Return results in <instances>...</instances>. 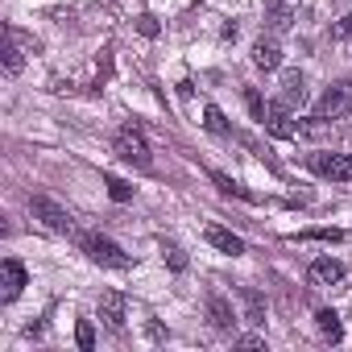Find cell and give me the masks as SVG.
<instances>
[{"label": "cell", "mask_w": 352, "mask_h": 352, "mask_svg": "<svg viewBox=\"0 0 352 352\" xmlns=\"http://www.w3.org/2000/svg\"><path fill=\"white\" fill-rule=\"evenodd\" d=\"M9 42H13V38H9ZM5 71H9V75H17V71H21V46H17V42L5 50Z\"/></svg>", "instance_id": "cb8c5ba5"}, {"label": "cell", "mask_w": 352, "mask_h": 352, "mask_svg": "<svg viewBox=\"0 0 352 352\" xmlns=\"http://www.w3.org/2000/svg\"><path fill=\"white\" fill-rule=\"evenodd\" d=\"M75 340H79V348H83V352H91V348H96V327H91V319H79Z\"/></svg>", "instance_id": "7402d4cb"}, {"label": "cell", "mask_w": 352, "mask_h": 352, "mask_svg": "<svg viewBox=\"0 0 352 352\" xmlns=\"http://www.w3.org/2000/svg\"><path fill=\"white\" fill-rule=\"evenodd\" d=\"M302 100H307V79H302V71H286L282 75V104H298L302 108Z\"/></svg>", "instance_id": "7c38bea8"}, {"label": "cell", "mask_w": 352, "mask_h": 352, "mask_svg": "<svg viewBox=\"0 0 352 352\" xmlns=\"http://www.w3.org/2000/svg\"><path fill=\"white\" fill-rule=\"evenodd\" d=\"M278 63H282L278 42H274V38H257V42H253V67H257V71H278Z\"/></svg>", "instance_id": "30bf717a"}, {"label": "cell", "mask_w": 352, "mask_h": 352, "mask_svg": "<svg viewBox=\"0 0 352 352\" xmlns=\"http://www.w3.org/2000/svg\"><path fill=\"white\" fill-rule=\"evenodd\" d=\"M9 38H13V42H17L21 50H30V54H38V50H42V42H38L34 34H25V30H17V25H9Z\"/></svg>", "instance_id": "ffe728a7"}, {"label": "cell", "mask_w": 352, "mask_h": 352, "mask_svg": "<svg viewBox=\"0 0 352 352\" xmlns=\"http://www.w3.org/2000/svg\"><path fill=\"white\" fill-rule=\"evenodd\" d=\"M261 124H265V133H270V137H278V141L298 137V124L290 120V112H286V104H282V100L265 108V120H261Z\"/></svg>", "instance_id": "8992f818"}, {"label": "cell", "mask_w": 352, "mask_h": 352, "mask_svg": "<svg viewBox=\"0 0 352 352\" xmlns=\"http://www.w3.org/2000/svg\"><path fill=\"white\" fill-rule=\"evenodd\" d=\"M298 241H344V232L340 228H307V232H298Z\"/></svg>", "instance_id": "44dd1931"}, {"label": "cell", "mask_w": 352, "mask_h": 352, "mask_svg": "<svg viewBox=\"0 0 352 352\" xmlns=\"http://www.w3.org/2000/svg\"><path fill=\"white\" fill-rule=\"evenodd\" d=\"M245 104H249V112H253V116H257V120H265V108H270V104H265V100H261V96H257V91H253V87H249V91H245Z\"/></svg>", "instance_id": "d4e9b609"}, {"label": "cell", "mask_w": 352, "mask_h": 352, "mask_svg": "<svg viewBox=\"0 0 352 352\" xmlns=\"http://www.w3.org/2000/svg\"><path fill=\"white\" fill-rule=\"evenodd\" d=\"M307 166L323 179H336V183H352V153H311Z\"/></svg>", "instance_id": "7a4b0ae2"}, {"label": "cell", "mask_w": 352, "mask_h": 352, "mask_svg": "<svg viewBox=\"0 0 352 352\" xmlns=\"http://www.w3.org/2000/svg\"><path fill=\"white\" fill-rule=\"evenodd\" d=\"M315 323H319V331H323V340H331V344H340V340H344V323H340V315H336L331 307H323V311H315Z\"/></svg>", "instance_id": "4fadbf2b"}, {"label": "cell", "mask_w": 352, "mask_h": 352, "mask_svg": "<svg viewBox=\"0 0 352 352\" xmlns=\"http://www.w3.org/2000/svg\"><path fill=\"white\" fill-rule=\"evenodd\" d=\"M307 282L311 286H336V282H344V265L336 257H319V261H311Z\"/></svg>", "instance_id": "ba28073f"}, {"label": "cell", "mask_w": 352, "mask_h": 352, "mask_svg": "<svg viewBox=\"0 0 352 352\" xmlns=\"http://www.w3.org/2000/svg\"><path fill=\"white\" fill-rule=\"evenodd\" d=\"M208 319H212L216 327H232V307H228V298L212 294V298H208Z\"/></svg>", "instance_id": "9a60e30c"}, {"label": "cell", "mask_w": 352, "mask_h": 352, "mask_svg": "<svg viewBox=\"0 0 352 352\" xmlns=\"http://www.w3.org/2000/svg\"><path fill=\"white\" fill-rule=\"evenodd\" d=\"M208 245H216L220 253H228V257H236V253H245V241L236 236V232H228V228H220V224H208Z\"/></svg>", "instance_id": "8fae6325"}, {"label": "cell", "mask_w": 352, "mask_h": 352, "mask_svg": "<svg viewBox=\"0 0 352 352\" xmlns=\"http://www.w3.org/2000/svg\"><path fill=\"white\" fill-rule=\"evenodd\" d=\"M30 212H34V216H38V220H42L50 232H67V236L75 232V220H71V212H67L63 204H54L50 195H34V199H30Z\"/></svg>", "instance_id": "6da1fadb"}, {"label": "cell", "mask_w": 352, "mask_h": 352, "mask_svg": "<svg viewBox=\"0 0 352 352\" xmlns=\"http://www.w3.org/2000/svg\"><path fill=\"white\" fill-rule=\"evenodd\" d=\"M344 112H352V79L327 87V91L319 96V104H315V116H323V120H336V116H344Z\"/></svg>", "instance_id": "5b68a950"}, {"label": "cell", "mask_w": 352, "mask_h": 352, "mask_svg": "<svg viewBox=\"0 0 352 352\" xmlns=\"http://www.w3.org/2000/svg\"><path fill=\"white\" fill-rule=\"evenodd\" d=\"M265 340L261 336H236V348H261Z\"/></svg>", "instance_id": "f1b7e54d"}, {"label": "cell", "mask_w": 352, "mask_h": 352, "mask_svg": "<svg viewBox=\"0 0 352 352\" xmlns=\"http://www.w3.org/2000/svg\"><path fill=\"white\" fill-rule=\"evenodd\" d=\"M241 302H245V319H249V323H265V302H261L257 290L241 286Z\"/></svg>", "instance_id": "5bb4252c"}, {"label": "cell", "mask_w": 352, "mask_h": 352, "mask_svg": "<svg viewBox=\"0 0 352 352\" xmlns=\"http://www.w3.org/2000/svg\"><path fill=\"white\" fill-rule=\"evenodd\" d=\"M124 311H129V302H124L120 290H104L100 294V319L108 327H124Z\"/></svg>", "instance_id": "9c48e42d"}, {"label": "cell", "mask_w": 352, "mask_h": 352, "mask_svg": "<svg viewBox=\"0 0 352 352\" xmlns=\"http://www.w3.org/2000/svg\"><path fill=\"white\" fill-rule=\"evenodd\" d=\"M25 290V265L21 261H0V298H5V302H13L17 294Z\"/></svg>", "instance_id": "52a82bcc"}, {"label": "cell", "mask_w": 352, "mask_h": 352, "mask_svg": "<svg viewBox=\"0 0 352 352\" xmlns=\"http://www.w3.org/2000/svg\"><path fill=\"white\" fill-rule=\"evenodd\" d=\"M270 30H274V34L290 30V9H286V5H270Z\"/></svg>", "instance_id": "d6986e66"}, {"label": "cell", "mask_w": 352, "mask_h": 352, "mask_svg": "<svg viewBox=\"0 0 352 352\" xmlns=\"http://www.w3.org/2000/svg\"><path fill=\"white\" fill-rule=\"evenodd\" d=\"M204 129H208V133H220V137L228 133V120H224V112H220L216 104H208V108H204Z\"/></svg>", "instance_id": "e0dca14e"}, {"label": "cell", "mask_w": 352, "mask_h": 352, "mask_svg": "<svg viewBox=\"0 0 352 352\" xmlns=\"http://www.w3.org/2000/svg\"><path fill=\"white\" fill-rule=\"evenodd\" d=\"M298 133H302V137H323V133H327V120H323V116H311V120L298 124Z\"/></svg>", "instance_id": "603a6c76"}, {"label": "cell", "mask_w": 352, "mask_h": 352, "mask_svg": "<svg viewBox=\"0 0 352 352\" xmlns=\"http://www.w3.org/2000/svg\"><path fill=\"white\" fill-rule=\"evenodd\" d=\"M208 174H212V183H216V187H220L224 195H241V199H253V191H245L241 183H232L228 174H220V170H208Z\"/></svg>", "instance_id": "2e32d148"}, {"label": "cell", "mask_w": 352, "mask_h": 352, "mask_svg": "<svg viewBox=\"0 0 352 352\" xmlns=\"http://www.w3.org/2000/svg\"><path fill=\"white\" fill-rule=\"evenodd\" d=\"M104 183H108V195H112L116 204H124V199H133V187H129L124 179H116V174H108V179H104Z\"/></svg>", "instance_id": "ac0fdd59"}, {"label": "cell", "mask_w": 352, "mask_h": 352, "mask_svg": "<svg viewBox=\"0 0 352 352\" xmlns=\"http://www.w3.org/2000/svg\"><path fill=\"white\" fill-rule=\"evenodd\" d=\"M336 38H340V42H352V17H344V21L336 25Z\"/></svg>", "instance_id": "83f0119b"}, {"label": "cell", "mask_w": 352, "mask_h": 352, "mask_svg": "<svg viewBox=\"0 0 352 352\" xmlns=\"http://www.w3.org/2000/svg\"><path fill=\"white\" fill-rule=\"evenodd\" d=\"M166 261H170V270H179V274L187 270V257H183V249H179V245H166Z\"/></svg>", "instance_id": "484cf974"}, {"label": "cell", "mask_w": 352, "mask_h": 352, "mask_svg": "<svg viewBox=\"0 0 352 352\" xmlns=\"http://www.w3.org/2000/svg\"><path fill=\"white\" fill-rule=\"evenodd\" d=\"M137 34H145V38H157V21H153L149 13H141V17H137Z\"/></svg>", "instance_id": "4316f807"}, {"label": "cell", "mask_w": 352, "mask_h": 352, "mask_svg": "<svg viewBox=\"0 0 352 352\" xmlns=\"http://www.w3.org/2000/svg\"><path fill=\"white\" fill-rule=\"evenodd\" d=\"M116 153H120L124 162H133V166H141V170H149V141L141 137V129H133V124H124V129L116 133Z\"/></svg>", "instance_id": "3957f363"}, {"label": "cell", "mask_w": 352, "mask_h": 352, "mask_svg": "<svg viewBox=\"0 0 352 352\" xmlns=\"http://www.w3.org/2000/svg\"><path fill=\"white\" fill-rule=\"evenodd\" d=\"M83 249H87L91 261H100V265H108V270H124V265H129V253H124L116 241H108V236H83Z\"/></svg>", "instance_id": "277c9868"}]
</instances>
